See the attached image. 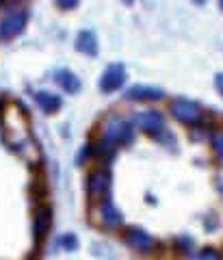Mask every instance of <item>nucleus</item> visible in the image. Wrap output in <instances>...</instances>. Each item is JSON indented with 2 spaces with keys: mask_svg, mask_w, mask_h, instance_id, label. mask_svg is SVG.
Wrapping results in <instances>:
<instances>
[{
  "mask_svg": "<svg viewBox=\"0 0 223 260\" xmlns=\"http://www.w3.org/2000/svg\"><path fill=\"white\" fill-rule=\"evenodd\" d=\"M3 126V139L11 150H20L28 141V119L18 104H9L0 117Z\"/></svg>",
  "mask_w": 223,
  "mask_h": 260,
  "instance_id": "obj_1",
  "label": "nucleus"
},
{
  "mask_svg": "<svg viewBox=\"0 0 223 260\" xmlns=\"http://www.w3.org/2000/svg\"><path fill=\"white\" fill-rule=\"evenodd\" d=\"M104 137L113 145H128L132 141V137H135V130H132V126L126 119L111 115L104 121Z\"/></svg>",
  "mask_w": 223,
  "mask_h": 260,
  "instance_id": "obj_2",
  "label": "nucleus"
},
{
  "mask_svg": "<svg viewBox=\"0 0 223 260\" xmlns=\"http://www.w3.org/2000/svg\"><path fill=\"white\" fill-rule=\"evenodd\" d=\"M171 113H173V117L180 119L182 124H191V126L202 124V119H204V111H202L200 104L184 100V98L171 102Z\"/></svg>",
  "mask_w": 223,
  "mask_h": 260,
  "instance_id": "obj_3",
  "label": "nucleus"
},
{
  "mask_svg": "<svg viewBox=\"0 0 223 260\" xmlns=\"http://www.w3.org/2000/svg\"><path fill=\"white\" fill-rule=\"evenodd\" d=\"M137 126L145 130L147 135H152V137H161L165 133V119L161 113H156V111H143V113H139L137 115Z\"/></svg>",
  "mask_w": 223,
  "mask_h": 260,
  "instance_id": "obj_4",
  "label": "nucleus"
},
{
  "mask_svg": "<svg viewBox=\"0 0 223 260\" xmlns=\"http://www.w3.org/2000/svg\"><path fill=\"white\" fill-rule=\"evenodd\" d=\"M24 24H26V13L24 11H9L0 22V37L3 39H11L18 32H22Z\"/></svg>",
  "mask_w": 223,
  "mask_h": 260,
  "instance_id": "obj_5",
  "label": "nucleus"
},
{
  "mask_svg": "<svg viewBox=\"0 0 223 260\" xmlns=\"http://www.w3.org/2000/svg\"><path fill=\"white\" fill-rule=\"evenodd\" d=\"M123 80H126V70H123V65L115 63L111 65L109 70L102 74V80H100V89L102 91H117V89L123 85Z\"/></svg>",
  "mask_w": 223,
  "mask_h": 260,
  "instance_id": "obj_6",
  "label": "nucleus"
},
{
  "mask_svg": "<svg viewBox=\"0 0 223 260\" xmlns=\"http://www.w3.org/2000/svg\"><path fill=\"white\" fill-rule=\"evenodd\" d=\"M106 191H109V174H106L104 169H98V172H93L91 176H89L87 193H89L91 200H100L106 195Z\"/></svg>",
  "mask_w": 223,
  "mask_h": 260,
  "instance_id": "obj_7",
  "label": "nucleus"
},
{
  "mask_svg": "<svg viewBox=\"0 0 223 260\" xmlns=\"http://www.w3.org/2000/svg\"><path fill=\"white\" fill-rule=\"evenodd\" d=\"M126 241H128L130 247H135L139 251H147V249L154 247V239L147 232L139 230V228H130L128 234H126Z\"/></svg>",
  "mask_w": 223,
  "mask_h": 260,
  "instance_id": "obj_8",
  "label": "nucleus"
},
{
  "mask_svg": "<svg viewBox=\"0 0 223 260\" xmlns=\"http://www.w3.org/2000/svg\"><path fill=\"white\" fill-rule=\"evenodd\" d=\"M50 225H52V210L46 208V206L39 208L37 215H35V234H37L39 241L50 232Z\"/></svg>",
  "mask_w": 223,
  "mask_h": 260,
  "instance_id": "obj_9",
  "label": "nucleus"
},
{
  "mask_svg": "<svg viewBox=\"0 0 223 260\" xmlns=\"http://www.w3.org/2000/svg\"><path fill=\"white\" fill-rule=\"evenodd\" d=\"M100 217H102V223L109 225V228H117V225H121V221H123L121 213L111 204V202H106V200L100 204Z\"/></svg>",
  "mask_w": 223,
  "mask_h": 260,
  "instance_id": "obj_10",
  "label": "nucleus"
},
{
  "mask_svg": "<svg viewBox=\"0 0 223 260\" xmlns=\"http://www.w3.org/2000/svg\"><path fill=\"white\" fill-rule=\"evenodd\" d=\"M128 98L130 100H158V98H163V91L156 87H132L128 91Z\"/></svg>",
  "mask_w": 223,
  "mask_h": 260,
  "instance_id": "obj_11",
  "label": "nucleus"
},
{
  "mask_svg": "<svg viewBox=\"0 0 223 260\" xmlns=\"http://www.w3.org/2000/svg\"><path fill=\"white\" fill-rule=\"evenodd\" d=\"M35 100L41 109H44L46 113H54L56 109L61 107V98L59 95H54L50 91H37L35 93Z\"/></svg>",
  "mask_w": 223,
  "mask_h": 260,
  "instance_id": "obj_12",
  "label": "nucleus"
},
{
  "mask_svg": "<svg viewBox=\"0 0 223 260\" xmlns=\"http://www.w3.org/2000/svg\"><path fill=\"white\" fill-rule=\"evenodd\" d=\"M76 48L85 54H95L98 52V44H95V35L91 30H82L78 39H76Z\"/></svg>",
  "mask_w": 223,
  "mask_h": 260,
  "instance_id": "obj_13",
  "label": "nucleus"
},
{
  "mask_svg": "<svg viewBox=\"0 0 223 260\" xmlns=\"http://www.w3.org/2000/svg\"><path fill=\"white\" fill-rule=\"evenodd\" d=\"M56 80H59V85L65 89V91H70V93H76L78 89H80V83H78V78L72 74L70 70H61L59 74H56Z\"/></svg>",
  "mask_w": 223,
  "mask_h": 260,
  "instance_id": "obj_14",
  "label": "nucleus"
},
{
  "mask_svg": "<svg viewBox=\"0 0 223 260\" xmlns=\"http://www.w3.org/2000/svg\"><path fill=\"white\" fill-rule=\"evenodd\" d=\"M193 260H221L219 256V251H214V249H202L200 254H195Z\"/></svg>",
  "mask_w": 223,
  "mask_h": 260,
  "instance_id": "obj_15",
  "label": "nucleus"
},
{
  "mask_svg": "<svg viewBox=\"0 0 223 260\" xmlns=\"http://www.w3.org/2000/svg\"><path fill=\"white\" fill-rule=\"evenodd\" d=\"M212 148H214V152H217V156L223 158V133L212 135Z\"/></svg>",
  "mask_w": 223,
  "mask_h": 260,
  "instance_id": "obj_16",
  "label": "nucleus"
},
{
  "mask_svg": "<svg viewBox=\"0 0 223 260\" xmlns=\"http://www.w3.org/2000/svg\"><path fill=\"white\" fill-rule=\"evenodd\" d=\"M56 5H59L61 9H74V7L78 5V0H56Z\"/></svg>",
  "mask_w": 223,
  "mask_h": 260,
  "instance_id": "obj_17",
  "label": "nucleus"
},
{
  "mask_svg": "<svg viewBox=\"0 0 223 260\" xmlns=\"http://www.w3.org/2000/svg\"><path fill=\"white\" fill-rule=\"evenodd\" d=\"M63 245H68V247H76V239H74V237L63 239Z\"/></svg>",
  "mask_w": 223,
  "mask_h": 260,
  "instance_id": "obj_18",
  "label": "nucleus"
},
{
  "mask_svg": "<svg viewBox=\"0 0 223 260\" xmlns=\"http://www.w3.org/2000/svg\"><path fill=\"white\" fill-rule=\"evenodd\" d=\"M217 89H219V93L223 95V74L217 76Z\"/></svg>",
  "mask_w": 223,
  "mask_h": 260,
  "instance_id": "obj_19",
  "label": "nucleus"
},
{
  "mask_svg": "<svg viewBox=\"0 0 223 260\" xmlns=\"http://www.w3.org/2000/svg\"><path fill=\"white\" fill-rule=\"evenodd\" d=\"M123 3H132V0H123Z\"/></svg>",
  "mask_w": 223,
  "mask_h": 260,
  "instance_id": "obj_20",
  "label": "nucleus"
},
{
  "mask_svg": "<svg viewBox=\"0 0 223 260\" xmlns=\"http://www.w3.org/2000/svg\"><path fill=\"white\" fill-rule=\"evenodd\" d=\"M221 5H223V0H221Z\"/></svg>",
  "mask_w": 223,
  "mask_h": 260,
  "instance_id": "obj_21",
  "label": "nucleus"
}]
</instances>
